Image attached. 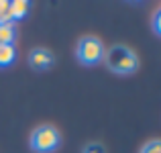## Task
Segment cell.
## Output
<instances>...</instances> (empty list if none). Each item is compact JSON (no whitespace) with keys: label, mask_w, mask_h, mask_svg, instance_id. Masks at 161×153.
I'll return each instance as SVG.
<instances>
[{"label":"cell","mask_w":161,"mask_h":153,"mask_svg":"<svg viewBox=\"0 0 161 153\" xmlns=\"http://www.w3.org/2000/svg\"><path fill=\"white\" fill-rule=\"evenodd\" d=\"M141 153H161V139H151L143 145Z\"/></svg>","instance_id":"obj_9"},{"label":"cell","mask_w":161,"mask_h":153,"mask_svg":"<svg viewBox=\"0 0 161 153\" xmlns=\"http://www.w3.org/2000/svg\"><path fill=\"white\" fill-rule=\"evenodd\" d=\"M53 61H55V59H53V53H51V51L41 49V47L33 49L31 55H29V63H31V67H33V70H39V71L49 70V67L53 65Z\"/></svg>","instance_id":"obj_4"},{"label":"cell","mask_w":161,"mask_h":153,"mask_svg":"<svg viewBox=\"0 0 161 153\" xmlns=\"http://www.w3.org/2000/svg\"><path fill=\"white\" fill-rule=\"evenodd\" d=\"M27 12H29V2L27 0H14V2H10V16L14 20L25 19Z\"/></svg>","instance_id":"obj_6"},{"label":"cell","mask_w":161,"mask_h":153,"mask_svg":"<svg viewBox=\"0 0 161 153\" xmlns=\"http://www.w3.org/2000/svg\"><path fill=\"white\" fill-rule=\"evenodd\" d=\"M82 153H106V147H104L100 141H92L82 149Z\"/></svg>","instance_id":"obj_10"},{"label":"cell","mask_w":161,"mask_h":153,"mask_svg":"<svg viewBox=\"0 0 161 153\" xmlns=\"http://www.w3.org/2000/svg\"><path fill=\"white\" fill-rule=\"evenodd\" d=\"M104 53H106V49H104L102 41L96 39V37H84V39H80L78 51H75L78 59L84 63V65L100 63L104 59Z\"/></svg>","instance_id":"obj_3"},{"label":"cell","mask_w":161,"mask_h":153,"mask_svg":"<svg viewBox=\"0 0 161 153\" xmlns=\"http://www.w3.org/2000/svg\"><path fill=\"white\" fill-rule=\"evenodd\" d=\"M31 147L37 153H51L59 147V133L53 125H41L31 135Z\"/></svg>","instance_id":"obj_2"},{"label":"cell","mask_w":161,"mask_h":153,"mask_svg":"<svg viewBox=\"0 0 161 153\" xmlns=\"http://www.w3.org/2000/svg\"><path fill=\"white\" fill-rule=\"evenodd\" d=\"M0 23H12L10 2H8V0H0Z\"/></svg>","instance_id":"obj_8"},{"label":"cell","mask_w":161,"mask_h":153,"mask_svg":"<svg viewBox=\"0 0 161 153\" xmlns=\"http://www.w3.org/2000/svg\"><path fill=\"white\" fill-rule=\"evenodd\" d=\"M16 37V29L12 23H0V45H12Z\"/></svg>","instance_id":"obj_5"},{"label":"cell","mask_w":161,"mask_h":153,"mask_svg":"<svg viewBox=\"0 0 161 153\" xmlns=\"http://www.w3.org/2000/svg\"><path fill=\"white\" fill-rule=\"evenodd\" d=\"M16 53H14V47L12 45H0V67H6L14 61Z\"/></svg>","instance_id":"obj_7"},{"label":"cell","mask_w":161,"mask_h":153,"mask_svg":"<svg viewBox=\"0 0 161 153\" xmlns=\"http://www.w3.org/2000/svg\"><path fill=\"white\" fill-rule=\"evenodd\" d=\"M153 29H155V33L161 35V8L155 12V16H153Z\"/></svg>","instance_id":"obj_11"},{"label":"cell","mask_w":161,"mask_h":153,"mask_svg":"<svg viewBox=\"0 0 161 153\" xmlns=\"http://www.w3.org/2000/svg\"><path fill=\"white\" fill-rule=\"evenodd\" d=\"M104 61H106L110 71L120 74V76L133 74V71H137V67H139L137 55H135L129 47H125V45H114V47H110L106 53H104Z\"/></svg>","instance_id":"obj_1"}]
</instances>
